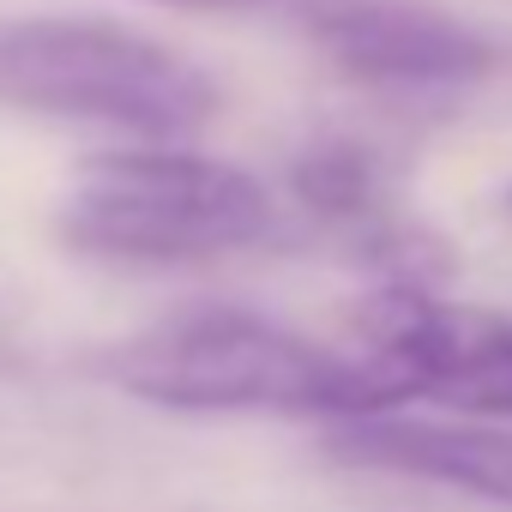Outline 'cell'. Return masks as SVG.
<instances>
[{"instance_id": "6da1fadb", "label": "cell", "mask_w": 512, "mask_h": 512, "mask_svg": "<svg viewBox=\"0 0 512 512\" xmlns=\"http://www.w3.org/2000/svg\"><path fill=\"white\" fill-rule=\"evenodd\" d=\"M91 374L121 398L181 416H398L386 380L362 350L314 344L253 308H181L91 356Z\"/></svg>"}, {"instance_id": "52a82bcc", "label": "cell", "mask_w": 512, "mask_h": 512, "mask_svg": "<svg viewBox=\"0 0 512 512\" xmlns=\"http://www.w3.org/2000/svg\"><path fill=\"white\" fill-rule=\"evenodd\" d=\"M151 7H181V13H229V7H266V0H151Z\"/></svg>"}, {"instance_id": "3957f363", "label": "cell", "mask_w": 512, "mask_h": 512, "mask_svg": "<svg viewBox=\"0 0 512 512\" xmlns=\"http://www.w3.org/2000/svg\"><path fill=\"white\" fill-rule=\"evenodd\" d=\"M0 103L169 145L211 121L217 85L181 49L151 43L127 25L25 19L0 25Z\"/></svg>"}, {"instance_id": "ba28073f", "label": "cell", "mask_w": 512, "mask_h": 512, "mask_svg": "<svg viewBox=\"0 0 512 512\" xmlns=\"http://www.w3.org/2000/svg\"><path fill=\"white\" fill-rule=\"evenodd\" d=\"M0 356H7V344H0Z\"/></svg>"}, {"instance_id": "277c9868", "label": "cell", "mask_w": 512, "mask_h": 512, "mask_svg": "<svg viewBox=\"0 0 512 512\" xmlns=\"http://www.w3.org/2000/svg\"><path fill=\"white\" fill-rule=\"evenodd\" d=\"M404 404H440L464 422L512 416V320L494 308L446 302L428 284H380L356 308V344Z\"/></svg>"}, {"instance_id": "8992f818", "label": "cell", "mask_w": 512, "mask_h": 512, "mask_svg": "<svg viewBox=\"0 0 512 512\" xmlns=\"http://www.w3.org/2000/svg\"><path fill=\"white\" fill-rule=\"evenodd\" d=\"M326 458L350 470H386L458 488L470 500L512 512V428L494 422H440V416H362L326 428Z\"/></svg>"}, {"instance_id": "5b68a950", "label": "cell", "mask_w": 512, "mask_h": 512, "mask_svg": "<svg viewBox=\"0 0 512 512\" xmlns=\"http://www.w3.org/2000/svg\"><path fill=\"white\" fill-rule=\"evenodd\" d=\"M314 49L374 91H458L494 67V43L422 0H344L314 13Z\"/></svg>"}, {"instance_id": "7a4b0ae2", "label": "cell", "mask_w": 512, "mask_h": 512, "mask_svg": "<svg viewBox=\"0 0 512 512\" xmlns=\"http://www.w3.org/2000/svg\"><path fill=\"white\" fill-rule=\"evenodd\" d=\"M55 235L79 260L199 266L272 241L278 199L241 163L175 145H127L73 169L55 205Z\"/></svg>"}]
</instances>
